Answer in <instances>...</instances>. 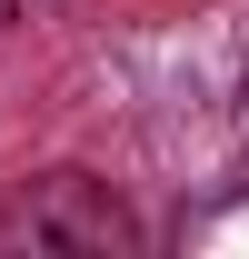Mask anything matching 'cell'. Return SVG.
<instances>
[{
	"mask_svg": "<svg viewBox=\"0 0 249 259\" xmlns=\"http://www.w3.org/2000/svg\"><path fill=\"white\" fill-rule=\"evenodd\" d=\"M0 249H80V259H100V249H130V209L90 169H40V180H20L0 199Z\"/></svg>",
	"mask_w": 249,
	"mask_h": 259,
	"instance_id": "obj_1",
	"label": "cell"
},
{
	"mask_svg": "<svg viewBox=\"0 0 249 259\" xmlns=\"http://www.w3.org/2000/svg\"><path fill=\"white\" fill-rule=\"evenodd\" d=\"M0 20H10V0H0Z\"/></svg>",
	"mask_w": 249,
	"mask_h": 259,
	"instance_id": "obj_2",
	"label": "cell"
}]
</instances>
